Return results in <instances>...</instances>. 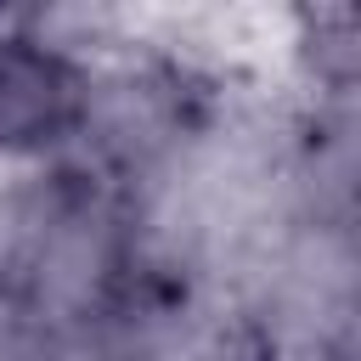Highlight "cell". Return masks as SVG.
<instances>
[{
    "label": "cell",
    "instance_id": "obj_1",
    "mask_svg": "<svg viewBox=\"0 0 361 361\" xmlns=\"http://www.w3.org/2000/svg\"><path fill=\"white\" fill-rule=\"evenodd\" d=\"M118 34L68 11H0V175L79 152L96 56Z\"/></svg>",
    "mask_w": 361,
    "mask_h": 361
},
{
    "label": "cell",
    "instance_id": "obj_2",
    "mask_svg": "<svg viewBox=\"0 0 361 361\" xmlns=\"http://www.w3.org/2000/svg\"><path fill=\"white\" fill-rule=\"evenodd\" d=\"M288 107L355 113L361 90V11L355 6H299L282 17Z\"/></svg>",
    "mask_w": 361,
    "mask_h": 361
}]
</instances>
